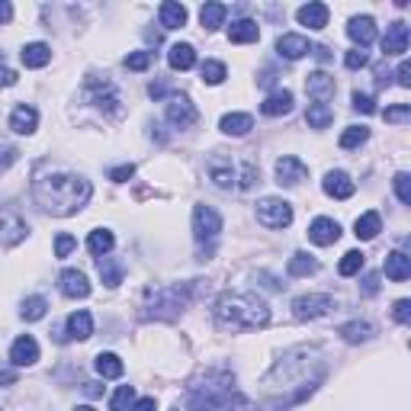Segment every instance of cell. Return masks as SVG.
<instances>
[{"instance_id": "2e32d148", "label": "cell", "mask_w": 411, "mask_h": 411, "mask_svg": "<svg viewBox=\"0 0 411 411\" xmlns=\"http://www.w3.org/2000/svg\"><path fill=\"white\" fill-rule=\"evenodd\" d=\"M10 360H13V366H32V363H36V360H39V344H36V338L23 334V338L13 340Z\"/></svg>"}, {"instance_id": "6125c7cd", "label": "cell", "mask_w": 411, "mask_h": 411, "mask_svg": "<svg viewBox=\"0 0 411 411\" xmlns=\"http://www.w3.org/2000/svg\"><path fill=\"white\" fill-rule=\"evenodd\" d=\"M83 392H87L90 398H96V395H103V385L100 382H87V385H83Z\"/></svg>"}, {"instance_id": "44dd1931", "label": "cell", "mask_w": 411, "mask_h": 411, "mask_svg": "<svg viewBox=\"0 0 411 411\" xmlns=\"http://www.w3.org/2000/svg\"><path fill=\"white\" fill-rule=\"evenodd\" d=\"M206 171H209V180L218 190H228L235 183V164H231V158H212Z\"/></svg>"}, {"instance_id": "c3c4849f", "label": "cell", "mask_w": 411, "mask_h": 411, "mask_svg": "<svg viewBox=\"0 0 411 411\" xmlns=\"http://www.w3.org/2000/svg\"><path fill=\"white\" fill-rule=\"evenodd\" d=\"M366 61H370V55H366L363 49H353V51H347L344 55V64L350 71H357V68H366Z\"/></svg>"}, {"instance_id": "4fadbf2b", "label": "cell", "mask_w": 411, "mask_h": 411, "mask_svg": "<svg viewBox=\"0 0 411 411\" xmlns=\"http://www.w3.org/2000/svg\"><path fill=\"white\" fill-rule=\"evenodd\" d=\"M340 238V225L334 222V218H315L312 225H308V241H315L318 248H328V244H334Z\"/></svg>"}, {"instance_id": "60d3db41", "label": "cell", "mask_w": 411, "mask_h": 411, "mask_svg": "<svg viewBox=\"0 0 411 411\" xmlns=\"http://www.w3.org/2000/svg\"><path fill=\"white\" fill-rule=\"evenodd\" d=\"M366 138H370V128H366V126H350V128H344V135H340V148H360Z\"/></svg>"}, {"instance_id": "f907efd6", "label": "cell", "mask_w": 411, "mask_h": 411, "mask_svg": "<svg viewBox=\"0 0 411 411\" xmlns=\"http://www.w3.org/2000/svg\"><path fill=\"white\" fill-rule=\"evenodd\" d=\"M74 248H77V241L71 235H58L55 238V257H68Z\"/></svg>"}, {"instance_id": "7c38bea8", "label": "cell", "mask_w": 411, "mask_h": 411, "mask_svg": "<svg viewBox=\"0 0 411 411\" xmlns=\"http://www.w3.org/2000/svg\"><path fill=\"white\" fill-rule=\"evenodd\" d=\"M382 51L385 55H405L408 51V26L402 19L385 26V36H382Z\"/></svg>"}, {"instance_id": "7bdbcfd3", "label": "cell", "mask_w": 411, "mask_h": 411, "mask_svg": "<svg viewBox=\"0 0 411 411\" xmlns=\"http://www.w3.org/2000/svg\"><path fill=\"white\" fill-rule=\"evenodd\" d=\"M199 74H203L206 83H212V87H215V83H222L225 77H228V71H225L222 61H206L203 68H199Z\"/></svg>"}, {"instance_id": "ab89813d", "label": "cell", "mask_w": 411, "mask_h": 411, "mask_svg": "<svg viewBox=\"0 0 411 411\" xmlns=\"http://www.w3.org/2000/svg\"><path fill=\"white\" fill-rule=\"evenodd\" d=\"M360 270H363V250H347V254L340 257V263H338V273L353 276V273H360Z\"/></svg>"}, {"instance_id": "ac0fdd59", "label": "cell", "mask_w": 411, "mask_h": 411, "mask_svg": "<svg viewBox=\"0 0 411 411\" xmlns=\"http://www.w3.org/2000/svg\"><path fill=\"white\" fill-rule=\"evenodd\" d=\"M347 36H350L360 49H366V45L376 39V19L372 16H353L350 23H347Z\"/></svg>"}, {"instance_id": "6f0895ef", "label": "cell", "mask_w": 411, "mask_h": 411, "mask_svg": "<svg viewBox=\"0 0 411 411\" xmlns=\"http://www.w3.org/2000/svg\"><path fill=\"white\" fill-rule=\"evenodd\" d=\"M0 83H4V87H13V83H16V71L0 68Z\"/></svg>"}, {"instance_id": "b9f144b4", "label": "cell", "mask_w": 411, "mask_h": 411, "mask_svg": "<svg viewBox=\"0 0 411 411\" xmlns=\"http://www.w3.org/2000/svg\"><path fill=\"white\" fill-rule=\"evenodd\" d=\"M132 402H135V389L132 385H119L116 395L109 398V411H126V408H132Z\"/></svg>"}, {"instance_id": "11a10c76", "label": "cell", "mask_w": 411, "mask_h": 411, "mask_svg": "<svg viewBox=\"0 0 411 411\" xmlns=\"http://www.w3.org/2000/svg\"><path fill=\"white\" fill-rule=\"evenodd\" d=\"M395 77H398V87H411V64H408V61L398 64Z\"/></svg>"}, {"instance_id": "9c48e42d", "label": "cell", "mask_w": 411, "mask_h": 411, "mask_svg": "<svg viewBox=\"0 0 411 411\" xmlns=\"http://www.w3.org/2000/svg\"><path fill=\"white\" fill-rule=\"evenodd\" d=\"M87 100L93 106L106 109V113H119V93L109 81H100V77H90L87 81Z\"/></svg>"}, {"instance_id": "be15d7a7", "label": "cell", "mask_w": 411, "mask_h": 411, "mask_svg": "<svg viewBox=\"0 0 411 411\" xmlns=\"http://www.w3.org/2000/svg\"><path fill=\"white\" fill-rule=\"evenodd\" d=\"M315 58H318V61H328V58H331V51H328V45H315Z\"/></svg>"}, {"instance_id": "7402d4cb", "label": "cell", "mask_w": 411, "mask_h": 411, "mask_svg": "<svg viewBox=\"0 0 411 411\" xmlns=\"http://www.w3.org/2000/svg\"><path fill=\"white\" fill-rule=\"evenodd\" d=\"M385 276H389L392 283H405L411 276V257L402 254V250H392V254L385 257Z\"/></svg>"}, {"instance_id": "d6a6232c", "label": "cell", "mask_w": 411, "mask_h": 411, "mask_svg": "<svg viewBox=\"0 0 411 411\" xmlns=\"http://www.w3.org/2000/svg\"><path fill=\"white\" fill-rule=\"evenodd\" d=\"M372 334H376V328H372L370 321H347V325L340 328V338H344L347 344H363Z\"/></svg>"}, {"instance_id": "db71d44e", "label": "cell", "mask_w": 411, "mask_h": 411, "mask_svg": "<svg viewBox=\"0 0 411 411\" xmlns=\"http://www.w3.org/2000/svg\"><path fill=\"white\" fill-rule=\"evenodd\" d=\"M254 180H257V167L250 164V161H244V167H241V190H250Z\"/></svg>"}, {"instance_id": "4316f807", "label": "cell", "mask_w": 411, "mask_h": 411, "mask_svg": "<svg viewBox=\"0 0 411 411\" xmlns=\"http://www.w3.org/2000/svg\"><path fill=\"white\" fill-rule=\"evenodd\" d=\"M289 109H293V93H289V90H273V93L260 103L263 116H286Z\"/></svg>"}, {"instance_id": "f546056e", "label": "cell", "mask_w": 411, "mask_h": 411, "mask_svg": "<svg viewBox=\"0 0 411 411\" xmlns=\"http://www.w3.org/2000/svg\"><path fill=\"white\" fill-rule=\"evenodd\" d=\"M228 39L235 45H248V42H257V39H260V29H257L254 19H238V23L228 26Z\"/></svg>"}, {"instance_id": "681fc988", "label": "cell", "mask_w": 411, "mask_h": 411, "mask_svg": "<svg viewBox=\"0 0 411 411\" xmlns=\"http://www.w3.org/2000/svg\"><path fill=\"white\" fill-rule=\"evenodd\" d=\"M353 109L370 116V113H376V103H372L370 93H360V90H357V93H353Z\"/></svg>"}, {"instance_id": "cb8c5ba5", "label": "cell", "mask_w": 411, "mask_h": 411, "mask_svg": "<svg viewBox=\"0 0 411 411\" xmlns=\"http://www.w3.org/2000/svg\"><path fill=\"white\" fill-rule=\"evenodd\" d=\"M158 19L164 29H180V26H186V6L177 0H167V4H161Z\"/></svg>"}, {"instance_id": "d6986e66", "label": "cell", "mask_w": 411, "mask_h": 411, "mask_svg": "<svg viewBox=\"0 0 411 411\" xmlns=\"http://www.w3.org/2000/svg\"><path fill=\"white\" fill-rule=\"evenodd\" d=\"M276 51H280L283 58H289V61H295V58H302V55H308V39L305 36H299V32H286V36H280L276 39Z\"/></svg>"}, {"instance_id": "e0dca14e", "label": "cell", "mask_w": 411, "mask_h": 411, "mask_svg": "<svg viewBox=\"0 0 411 411\" xmlns=\"http://www.w3.org/2000/svg\"><path fill=\"white\" fill-rule=\"evenodd\" d=\"M325 193L331 199H350L353 193H357V183H353L350 177H347L344 171H331L325 177Z\"/></svg>"}, {"instance_id": "8d00e7d4", "label": "cell", "mask_w": 411, "mask_h": 411, "mask_svg": "<svg viewBox=\"0 0 411 411\" xmlns=\"http://www.w3.org/2000/svg\"><path fill=\"white\" fill-rule=\"evenodd\" d=\"M318 270V260H315L312 254H305V250H299V254L289 257V276H308Z\"/></svg>"}, {"instance_id": "836d02e7", "label": "cell", "mask_w": 411, "mask_h": 411, "mask_svg": "<svg viewBox=\"0 0 411 411\" xmlns=\"http://www.w3.org/2000/svg\"><path fill=\"white\" fill-rule=\"evenodd\" d=\"M96 270H100V280L106 286H119L122 283V263L113 257H96Z\"/></svg>"}, {"instance_id": "5bb4252c", "label": "cell", "mask_w": 411, "mask_h": 411, "mask_svg": "<svg viewBox=\"0 0 411 411\" xmlns=\"http://www.w3.org/2000/svg\"><path fill=\"white\" fill-rule=\"evenodd\" d=\"M58 286H61V293L68 295V299H87L90 295V283L81 270H64V273L58 276Z\"/></svg>"}, {"instance_id": "8992f818", "label": "cell", "mask_w": 411, "mask_h": 411, "mask_svg": "<svg viewBox=\"0 0 411 411\" xmlns=\"http://www.w3.org/2000/svg\"><path fill=\"white\" fill-rule=\"evenodd\" d=\"M218 231H222V215H218L212 206H196V209H193V238H196L199 244H209L212 248Z\"/></svg>"}, {"instance_id": "5b68a950", "label": "cell", "mask_w": 411, "mask_h": 411, "mask_svg": "<svg viewBox=\"0 0 411 411\" xmlns=\"http://www.w3.org/2000/svg\"><path fill=\"white\" fill-rule=\"evenodd\" d=\"M257 222L263 228H289L293 225V206L280 196H263L257 203Z\"/></svg>"}, {"instance_id": "f5cc1de1", "label": "cell", "mask_w": 411, "mask_h": 411, "mask_svg": "<svg viewBox=\"0 0 411 411\" xmlns=\"http://www.w3.org/2000/svg\"><path fill=\"white\" fill-rule=\"evenodd\" d=\"M135 177V164H122L116 167V171H109V180H116V183H126V180Z\"/></svg>"}, {"instance_id": "680465c9", "label": "cell", "mask_w": 411, "mask_h": 411, "mask_svg": "<svg viewBox=\"0 0 411 411\" xmlns=\"http://www.w3.org/2000/svg\"><path fill=\"white\" fill-rule=\"evenodd\" d=\"M10 19H13V6L6 4V0H0V26L10 23Z\"/></svg>"}, {"instance_id": "ee69618b", "label": "cell", "mask_w": 411, "mask_h": 411, "mask_svg": "<svg viewBox=\"0 0 411 411\" xmlns=\"http://www.w3.org/2000/svg\"><path fill=\"white\" fill-rule=\"evenodd\" d=\"M392 186H395V196H398V203H405V206H411V177L405 171H398L395 173V180H392Z\"/></svg>"}, {"instance_id": "4dcf8cb0", "label": "cell", "mask_w": 411, "mask_h": 411, "mask_svg": "<svg viewBox=\"0 0 411 411\" xmlns=\"http://www.w3.org/2000/svg\"><path fill=\"white\" fill-rule=\"evenodd\" d=\"M218 128H222L225 135H248L250 128H254V119H250L248 113H228V116H222V122H218Z\"/></svg>"}, {"instance_id": "f1b7e54d", "label": "cell", "mask_w": 411, "mask_h": 411, "mask_svg": "<svg viewBox=\"0 0 411 411\" xmlns=\"http://www.w3.org/2000/svg\"><path fill=\"white\" fill-rule=\"evenodd\" d=\"M19 58H23L26 68H45V64L51 61V49L45 42H29V45H23Z\"/></svg>"}, {"instance_id": "83f0119b", "label": "cell", "mask_w": 411, "mask_h": 411, "mask_svg": "<svg viewBox=\"0 0 411 411\" xmlns=\"http://www.w3.org/2000/svg\"><path fill=\"white\" fill-rule=\"evenodd\" d=\"M299 23L302 26H308V29H325L328 26V6L325 4H305V6H299Z\"/></svg>"}, {"instance_id": "ffe728a7", "label": "cell", "mask_w": 411, "mask_h": 411, "mask_svg": "<svg viewBox=\"0 0 411 411\" xmlns=\"http://www.w3.org/2000/svg\"><path fill=\"white\" fill-rule=\"evenodd\" d=\"M36 126H39V113L32 106H26V103H19V106L10 113V128L16 135H32Z\"/></svg>"}, {"instance_id": "ba28073f", "label": "cell", "mask_w": 411, "mask_h": 411, "mask_svg": "<svg viewBox=\"0 0 411 411\" xmlns=\"http://www.w3.org/2000/svg\"><path fill=\"white\" fill-rule=\"evenodd\" d=\"M26 235H29L26 218L13 209H0V248H13V244H19Z\"/></svg>"}, {"instance_id": "bcb514c9", "label": "cell", "mask_w": 411, "mask_h": 411, "mask_svg": "<svg viewBox=\"0 0 411 411\" xmlns=\"http://www.w3.org/2000/svg\"><path fill=\"white\" fill-rule=\"evenodd\" d=\"M408 119H411V106H408V103H398V106L385 109V122H392V126H405Z\"/></svg>"}, {"instance_id": "30bf717a", "label": "cell", "mask_w": 411, "mask_h": 411, "mask_svg": "<svg viewBox=\"0 0 411 411\" xmlns=\"http://www.w3.org/2000/svg\"><path fill=\"white\" fill-rule=\"evenodd\" d=\"M199 119L196 106L190 103V96H171V103H167V122H171L173 128H190L193 122Z\"/></svg>"}, {"instance_id": "9a60e30c", "label": "cell", "mask_w": 411, "mask_h": 411, "mask_svg": "<svg viewBox=\"0 0 411 411\" xmlns=\"http://www.w3.org/2000/svg\"><path fill=\"white\" fill-rule=\"evenodd\" d=\"M305 90L315 103H328L334 96V77L325 74V71H315V74L305 77Z\"/></svg>"}, {"instance_id": "9f6ffc18", "label": "cell", "mask_w": 411, "mask_h": 411, "mask_svg": "<svg viewBox=\"0 0 411 411\" xmlns=\"http://www.w3.org/2000/svg\"><path fill=\"white\" fill-rule=\"evenodd\" d=\"M363 293H366V295H376V293H379V273H370V276H366V280H363Z\"/></svg>"}, {"instance_id": "3957f363", "label": "cell", "mask_w": 411, "mask_h": 411, "mask_svg": "<svg viewBox=\"0 0 411 411\" xmlns=\"http://www.w3.org/2000/svg\"><path fill=\"white\" fill-rule=\"evenodd\" d=\"M248 398L235 385L231 372H212V376L199 379L190 385L186 395V408L190 411H241Z\"/></svg>"}, {"instance_id": "74e56055", "label": "cell", "mask_w": 411, "mask_h": 411, "mask_svg": "<svg viewBox=\"0 0 411 411\" xmlns=\"http://www.w3.org/2000/svg\"><path fill=\"white\" fill-rule=\"evenodd\" d=\"M331 119H334V113H331V106H328V103H312V106H308V113H305V122L312 128H328V126H331Z\"/></svg>"}, {"instance_id": "603a6c76", "label": "cell", "mask_w": 411, "mask_h": 411, "mask_svg": "<svg viewBox=\"0 0 411 411\" xmlns=\"http://www.w3.org/2000/svg\"><path fill=\"white\" fill-rule=\"evenodd\" d=\"M167 64H171L173 71H190L193 64H196V49H193L190 42L171 45V51H167Z\"/></svg>"}, {"instance_id": "e575fe53", "label": "cell", "mask_w": 411, "mask_h": 411, "mask_svg": "<svg viewBox=\"0 0 411 411\" xmlns=\"http://www.w3.org/2000/svg\"><path fill=\"white\" fill-rule=\"evenodd\" d=\"M225 16H228V6L225 4H206L203 10H199V23L206 26V29H218V26L225 23Z\"/></svg>"}, {"instance_id": "484cf974", "label": "cell", "mask_w": 411, "mask_h": 411, "mask_svg": "<svg viewBox=\"0 0 411 411\" xmlns=\"http://www.w3.org/2000/svg\"><path fill=\"white\" fill-rule=\"evenodd\" d=\"M90 334H93V318H90V312H71L68 315V338L71 340H87Z\"/></svg>"}, {"instance_id": "7a4b0ae2", "label": "cell", "mask_w": 411, "mask_h": 411, "mask_svg": "<svg viewBox=\"0 0 411 411\" xmlns=\"http://www.w3.org/2000/svg\"><path fill=\"white\" fill-rule=\"evenodd\" d=\"M270 321V305L257 293H222L215 302V325L222 331H254Z\"/></svg>"}, {"instance_id": "277c9868", "label": "cell", "mask_w": 411, "mask_h": 411, "mask_svg": "<svg viewBox=\"0 0 411 411\" xmlns=\"http://www.w3.org/2000/svg\"><path fill=\"white\" fill-rule=\"evenodd\" d=\"M193 293V283H180V286H158L145 289V318H161L173 321L186 308Z\"/></svg>"}, {"instance_id": "91938a15", "label": "cell", "mask_w": 411, "mask_h": 411, "mask_svg": "<svg viewBox=\"0 0 411 411\" xmlns=\"http://www.w3.org/2000/svg\"><path fill=\"white\" fill-rule=\"evenodd\" d=\"M132 411H154V398H138L132 405Z\"/></svg>"}, {"instance_id": "f6af8a7d", "label": "cell", "mask_w": 411, "mask_h": 411, "mask_svg": "<svg viewBox=\"0 0 411 411\" xmlns=\"http://www.w3.org/2000/svg\"><path fill=\"white\" fill-rule=\"evenodd\" d=\"M151 61H154V51H132V55H126L128 71H145V68H151Z\"/></svg>"}, {"instance_id": "94428289", "label": "cell", "mask_w": 411, "mask_h": 411, "mask_svg": "<svg viewBox=\"0 0 411 411\" xmlns=\"http://www.w3.org/2000/svg\"><path fill=\"white\" fill-rule=\"evenodd\" d=\"M0 385H16V372H13V370H0Z\"/></svg>"}, {"instance_id": "e7e4bbea", "label": "cell", "mask_w": 411, "mask_h": 411, "mask_svg": "<svg viewBox=\"0 0 411 411\" xmlns=\"http://www.w3.org/2000/svg\"><path fill=\"white\" fill-rule=\"evenodd\" d=\"M77 411H93V408H90V405H81V408H77Z\"/></svg>"}, {"instance_id": "d4e9b609", "label": "cell", "mask_w": 411, "mask_h": 411, "mask_svg": "<svg viewBox=\"0 0 411 411\" xmlns=\"http://www.w3.org/2000/svg\"><path fill=\"white\" fill-rule=\"evenodd\" d=\"M382 231V218H379V212H363V215L353 222V235L360 238V241H372V238Z\"/></svg>"}, {"instance_id": "8fae6325", "label": "cell", "mask_w": 411, "mask_h": 411, "mask_svg": "<svg viewBox=\"0 0 411 411\" xmlns=\"http://www.w3.org/2000/svg\"><path fill=\"white\" fill-rule=\"evenodd\" d=\"M305 177H308V167L302 164L299 158L286 154V158L276 161V183H280V186H295V183H302Z\"/></svg>"}, {"instance_id": "52a82bcc", "label": "cell", "mask_w": 411, "mask_h": 411, "mask_svg": "<svg viewBox=\"0 0 411 411\" xmlns=\"http://www.w3.org/2000/svg\"><path fill=\"white\" fill-rule=\"evenodd\" d=\"M331 308H334V299H331V295H325V293H312V295H299V299H293V315L299 321L325 318Z\"/></svg>"}, {"instance_id": "f35d334b", "label": "cell", "mask_w": 411, "mask_h": 411, "mask_svg": "<svg viewBox=\"0 0 411 411\" xmlns=\"http://www.w3.org/2000/svg\"><path fill=\"white\" fill-rule=\"evenodd\" d=\"M45 312H49V302H45L42 295H29V299L23 302V308H19V315H23L26 321H39V318H45Z\"/></svg>"}, {"instance_id": "816d5d0a", "label": "cell", "mask_w": 411, "mask_h": 411, "mask_svg": "<svg viewBox=\"0 0 411 411\" xmlns=\"http://www.w3.org/2000/svg\"><path fill=\"white\" fill-rule=\"evenodd\" d=\"M392 315H395L398 325H408V321H411V302L408 299H398L395 302V312H392Z\"/></svg>"}, {"instance_id": "7dc6e473", "label": "cell", "mask_w": 411, "mask_h": 411, "mask_svg": "<svg viewBox=\"0 0 411 411\" xmlns=\"http://www.w3.org/2000/svg\"><path fill=\"white\" fill-rule=\"evenodd\" d=\"M19 161V148H13V145H0V173H6L13 164Z\"/></svg>"}, {"instance_id": "1f68e13d", "label": "cell", "mask_w": 411, "mask_h": 411, "mask_svg": "<svg viewBox=\"0 0 411 411\" xmlns=\"http://www.w3.org/2000/svg\"><path fill=\"white\" fill-rule=\"evenodd\" d=\"M113 244H116V238H113V231H109V228H93V231H90V238H87V250L93 257H106L109 250H113Z\"/></svg>"}, {"instance_id": "d590c367", "label": "cell", "mask_w": 411, "mask_h": 411, "mask_svg": "<svg viewBox=\"0 0 411 411\" xmlns=\"http://www.w3.org/2000/svg\"><path fill=\"white\" fill-rule=\"evenodd\" d=\"M93 366H96V372H100L103 379H119L122 372H126V366H122V360L116 357V353H100Z\"/></svg>"}, {"instance_id": "6da1fadb", "label": "cell", "mask_w": 411, "mask_h": 411, "mask_svg": "<svg viewBox=\"0 0 411 411\" xmlns=\"http://www.w3.org/2000/svg\"><path fill=\"white\" fill-rule=\"evenodd\" d=\"M32 196L51 215H74L90 203L93 186L77 173H45L32 183Z\"/></svg>"}]
</instances>
